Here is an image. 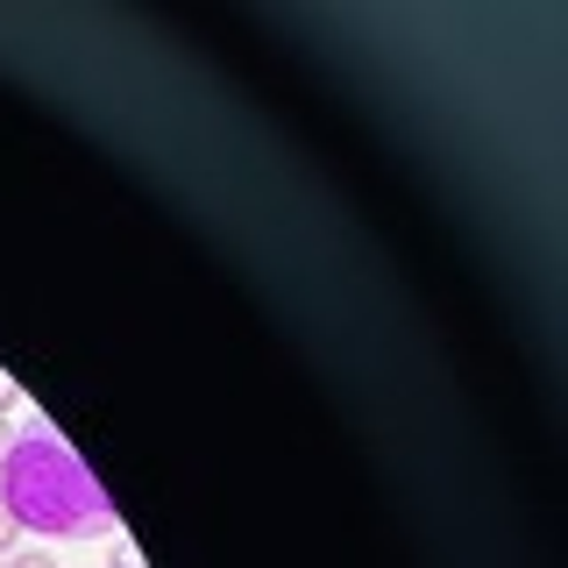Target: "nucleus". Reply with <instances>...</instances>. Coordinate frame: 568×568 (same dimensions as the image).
Instances as JSON below:
<instances>
[{
  "instance_id": "obj_1",
  "label": "nucleus",
  "mask_w": 568,
  "mask_h": 568,
  "mask_svg": "<svg viewBox=\"0 0 568 568\" xmlns=\"http://www.w3.org/2000/svg\"><path fill=\"white\" fill-rule=\"evenodd\" d=\"M0 505L14 511V526L36 540H106L121 526L114 497L100 490V476L85 469V455L71 448L50 419H29L0 455Z\"/></svg>"
},
{
  "instance_id": "obj_2",
  "label": "nucleus",
  "mask_w": 568,
  "mask_h": 568,
  "mask_svg": "<svg viewBox=\"0 0 568 568\" xmlns=\"http://www.w3.org/2000/svg\"><path fill=\"white\" fill-rule=\"evenodd\" d=\"M14 547H22V526H14V511H8V505H0V561H8V555H14Z\"/></svg>"
},
{
  "instance_id": "obj_3",
  "label": "nucleus",
  "mask_w": 568,
  "mask_h": 568,
  "mask_svg": "<svg viewBox=\"0 0 568 568\" xmlns=\"http://www.w3.org/2000/svg\"><path fill=\"white\" fill-rule=\"evenodd\" d=\"M0 568H58V561H50V555H43V547H14V555H8V561H0Z\"/></svg>"
},
{
  "instance_id": "obj_4",
  "label": "nucleus",
  "mask_w": 568,
  "mask_h": 568,
  "mask_svg": "<svg viewBox=\"0 0 568 568\" xmlns=\"http://www.w3.org/2000/svg\"><path fill=\"white\" fill-rule=\"evenodd\" d=\"M14 398H22V390H14V377H8V369H0V419L14 413Z\"/></svg>"
},
{
  "instance_id": "obj_5",
  "label": "nucleus",
  "mask_w": 568,
  "mask_h": 568,
  "mask_svg": "<svg viewBox=\"0 0 568 568\" xmlns=\"http://www.w3.org/2000/svg\"><path fill=\"white\" fill-rule=\"evenodd\" d=\"M8 440H14V426H8V419H0V455H8Z\"/></svg>"
}]
</instances>
